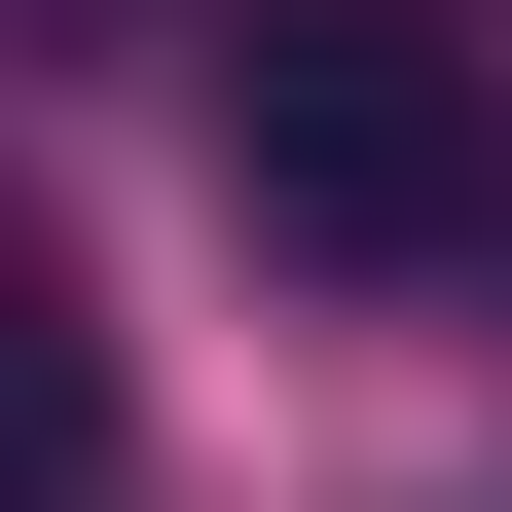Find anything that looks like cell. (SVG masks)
<instances>
[{"mask_svg": "<svg viewBox=\"0 0 512 512\" xmlns=\"http://www.w3.org/2000/svg\"><path fill=\"white\" fill-rule=\"evenodd\" d=\"M0 512H110V439H0Z\"/></svg>", "mask_w": 512, "mask_h": 512, "instance_id": "obj_2", "label": "cell"}, {"mask_svg": "<svg viewBox=\"0 0 512 512\" xmlns=\"http://www.w3.org/2000/svg\"><path fill=\"white\" fill-rule=\"evenodd\" d=\"M220 183L293 256H476L512 220V110H476L439 0H256V37H220Z\"/></svg>", "mask_w": 512, "mask_h": 512, "instance_id": "obj_1", "label": "cell"}]
</instances>
